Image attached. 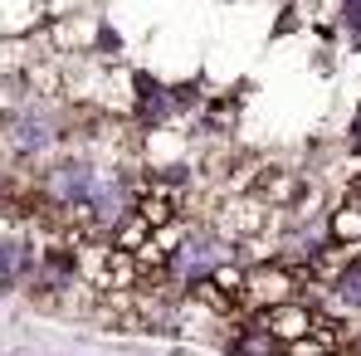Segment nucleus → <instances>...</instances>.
I'll list each match as a JSON object with an SVG mask.
<instances>
[{"label":"nucleus","mask_w":361,"mask_h":356,"mask_svg":"<svg viewBox=\"0 0 361 356\" xmlns=\"http://www.w3.org/2000/svg\"><path fill=\"white\" fill-rule=\"evenodd\" d=\"M225 264H235V239L225 235V230H215V225H195L166 254V278H176L180 288H200Z\"/></svg>","instance_id":"nucleus-1"},{"label":"nucleus","mask_w":361,"mask_h":356,"mask_svg":"<svg viewBox=\"0 0 361 356\" xmlns=\"http://www.w3.org/2000/svg\"><path fill=\"white\" fill-rule=\"evenodd\" d=\"M0 142L10 156H44L59 147V113L39 98H25L0 113Z\"/></svg>","instance_id":"nucleus-2"},{"label":"nucleus","mask_w":361,"mask_h":356,"mask_svg":"<svg viewBox=\"0 0 361 356\" xmlns=\"http://www.w3.org/2000/svg\"><path fill=\"white\" fill-rule=\"evenodd\" d=\"M98 180H103V166L93 161V156H59L44 176H39V190H44V200L63 210V215H83V205L93 200V190H98Z\"/></svg>","instance_id":"nucleus-3"},{"label":"nucleus","mask_w":361,"mask_h":356,"mask_svg":"<svg viewBox=\"0 0 361 356\" xmlns=\"http://www.w3.org/2000/svg\"><path fill=\"white\" fill-rule=\"evenodd\" d=\"M176 93L171 88H161V83H152V78H137V118L142 122H166L176 113Z\"/></svg>","instance_id":"nucleus-4"},{"label":"nucleus","mask_w":361,"mask_h":356,"mask_svg":"<svg viewBox=\"0 0 361 356\" xmlns=\"http://www.w3.org/2000/svg\"><path fill=\"white\" fill-rule=\"evenodd\" d=\"M332 297L342 312H361V254H352L337 274H332Z\"/></svg>","instance_id":"nucleus-5"},{"label":"nucleus","mask_w":361,"mask_h":356,"mask_svg":"<svg viewBox=\"0 0 361 356\" xmlns=\"http://www.w3.org/2000/svg\"><path fill=\"white\" fill-rule=\"evenodd\" d=\"M230 356H288V347L279 337H269L264 327H249V332H240L230 342Z\"/></svg>","instance_id":"nucleus-6"},{"label":"nucleus","mask_w":361,"mask_h":356,"mask_svg":"<svg viewBox=\"0 0 361 356\" xmlns=\"http://www.w3.org/2000/svg\"><path fill=\"white\" fill-rule=\"evenodd\" d=\"M342 25L352 30V39L361 44V0H342Z\"/></svg>","instance_id":"nucleus-7"},{"label":"nucleus","mask_w":361,"mask_h":356,"mask_svg":"<svg viewBox=\"0 0 361 356\" xmlns=\"http://www.w3.org/2000/svg\"><path fill=\"white\" fill-rule=\"evenodd\" d=\"M15 283H20V274H15V269H10V264L0 259V297H10V293H15Z\"/></svg>","instance_id":"nucleus-8"},{"label":"nucleus","mask_w":361,"mask_h":356,"mask_svg":"<svg viewBox=\"0 0 361 356\" xmlns=\"http://www.w3.org/2000/svg\"><path fill=\"white\" fill-rule=\"evenodd\" d=\"M352 147L361 152V108H357V118H352Z\"/></svg>","instance_id":"nucleus-9"},{"label":"nucleus","mask_w":361,"mask_h":356,"mask_svg":"<svg viewBox=\"0 0 361 356\" xmlns=\"http://www.w3.org/2000/svg\"><path fill=\"white\" fill-rule=\"evenodd\" d=\"M352 347H357V356H361V337H357V342H352Z\"/></svg>","instance_id":"nucleus-10"}]
</instances>
